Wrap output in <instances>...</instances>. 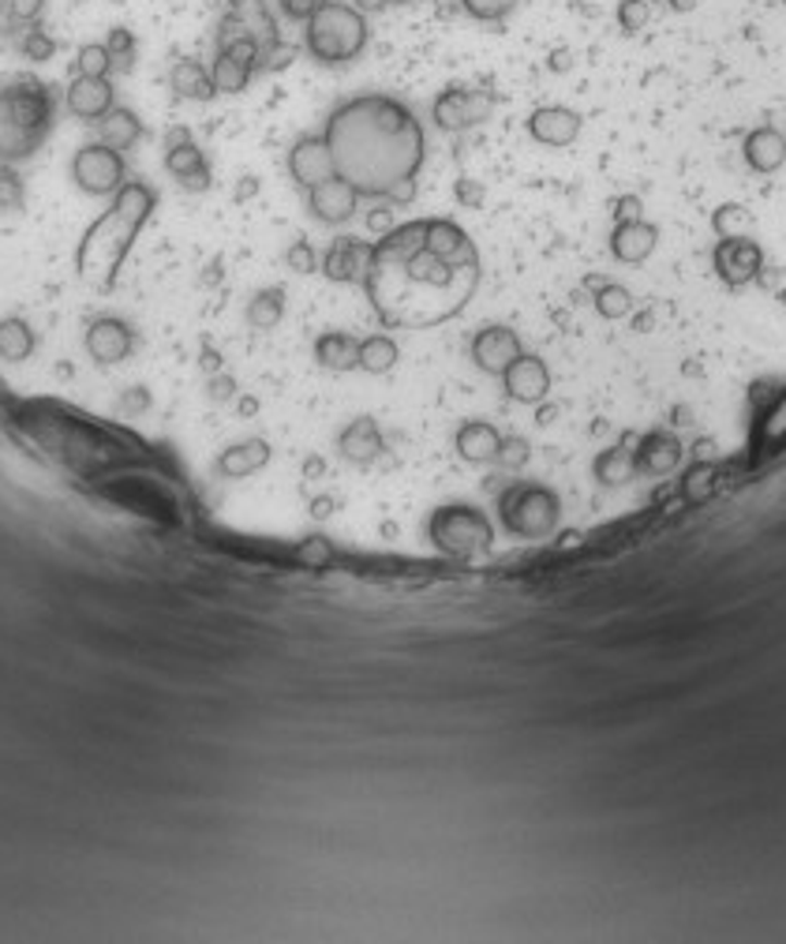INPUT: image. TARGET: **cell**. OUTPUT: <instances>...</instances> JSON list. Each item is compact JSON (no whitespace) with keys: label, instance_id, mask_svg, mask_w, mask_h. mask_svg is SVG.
<instances>
[{"label":"cell","instance_id":"obj_1","mask_svg":"<svg viewBox=\"0 0 786 944\" xmlns=\"http://www.w3.org/2000/svg\"><path fill=\"white\" fill-rule=\"evenodd\" d=\"M326 147L334 169L360 196L409 202L424 165V128L404 101L390 95H360L337 105L326 121Z\"/></svg>","mask_w":786,"mask_h":944},{"label":"cell","instance_id":"obj_2","mask_svg":"<svg viewBox=\"0 0 786 944\" xmlns=\"http://www.w3.org/2000/svg\"><path fill=\"white\" fill-rule=\"evenodd\" d=\"M158 207V191L150 184L128 181L121 191L113 196V207L83 233L79 256H75V270L79 277L90 285V289L105 293L113 289L116 274H121L124 259H128L135 236L142 233V225L150 222Z\"/></svg>","mask_w":786,"mask_h":944},{"label":"cell","instance_id":"obj_3","mask_svg":"<svg viewBox=\"0 0 786 944\" xmlns=\"http://www.w3.org/2000/svg\"><path fill=\"white\" fill-rule=\"evenodd\" d=\"M57 121V98L38 79H12L0 87V162H27Z\"/></svg>","mask_w":786,"mask_h":944},{"label":"cell","instance_id":"obj_4","mask_svg":"<svg viewBox=\"0 0 786 944\" xmlns=\"http://www.w3.org/2000/svg\"><path fill=\"white\" fill-rule=\"evenodd\" d=\"M367 15L341 0H326L308 23H303V46L319 64H349L367 46Z\"/></svg>","mask_w":786,"mask_h":944},{"label":"cell","instance_id":"obj_5","mask_svg":"<svg viewBox=\"0 0 786 944\" xmlns=\"http://www.w3.org/2000/svg\"><path fill=\"white\" fill-rule=\"evenodd\" d=\"M431 539L450 559H472V555L491 547L495 529L476 506H442L431 518Z\"/></svg>","mask_w":786,"mask_h":944},{"label":"cell","instance_id":"obj_6","mask_svg":"<svg viewBox=\"0 0 786 944\" xmlns=\"http://www.w3.org/2000/svg\"><path fill=\"white\" fill-rule=\"evenodd\" d=\"M498 510H502V521L513 536L539 539L558 525V510H562V506H558V495L547 492V487L513 484L510 492H502Z\"/></svg>","mask_w":786,"mask_h":944},{"label":"cell","instance_id":"obj_7","mask_svg":"<svg viewBox=\"0 0 786 944\" xmlns=\"http://www.w3.org/2000/svg\"><path fill=\"white\" fill-rule=\"evenodd\" d=\"M72 181L87 196H116L128 184V165H124L121 150L105 147V142H87L72 158Z\"/></svg>","mask_w":786,"mask_h":944},{"label":"cell","instance_id":"obj_8","mask_svg":"<svg viewBox=\"0 0 786 944\" xmlns=\"http://www.w3.org/2000/svg\"><path fill=\"white\" fill-rule=\"evenodd\" d=\"M233 38H255L259 41V57L266 53L270 46H277V20L270 15L266 0H233V8L225 12L222 27H217V46Z\"/></svg>","mask_w":786,"mask_h":944},{"label":"cell","instance_id":"obj_9","mask_svg":"<svg viewBox=\"0 0 786 944\" xmlns=\"http://www.w3.org/2000/svg\"><path fill=\"white\" fill-rule=\"evenodd\" d=\"M495 113V95L479 87H450L435 101V124L442 132H464Z\"/></svg>","mask_w":786,"mask_h":944},{"label":"cell","instance_id":"obj_10","mask_svg":"<svg viewBox=\"0 0 786 944\" xmlns=\"http://www.w3.org/2000/svg\"><path fill=\"white\" fill-rule=\"evenodd\" d=\"M165 169L173 173V181L180 184L184 191H207L210 188V165L207 154L196 147L188 128H169L165 132Z\"/></svg>","mask_w":786,"mask_h":944},{"label":"cell","instance_id":"obj_11","mask_svg":"<svg viewBox=\"0 0 786 944\" xmlns=\"http://www.w3.org/2000/svg\"><path fill=\"white\" fill-rule=\"evenodd\" d=\"M375 270V244L357 236H337L323 259V274L341 285H367Z\"/></svg>","mask_w":786,"mask_h":944},{"label":"cell","instance_id":"obj_12","mask_svg":"<svg viewBox=\"0 0 786 944\" xmlns=\"http://www.w3.org/2000/svg\"><path fill=\"white\" fill-rule=\"evenodd\" d=\"M83 341H87L90 360H95V364H101V368L124 364V360H128L132 352H135V331H132L128 323H124V319H116V315L95 319V323L87 326V337H83Z\"/></svg>","mask_w":786,"mask_h":944},{"label":"cell","instance_id":"obj_13","mask_svg":"<svg viewBox=\"0 0 786 944\" xmlns=\"http://www.w3.org/2000/svg\"><path fill=\"white\" fill-rule=\"evenodd\" d=\"M289 173H292V181L300 184L303 191H311L315 184H323V181H329V176H337L334 154H329V147H326L323 135H303V139L292 142V150H289Z\"/></svg>","mask_w":786,"mask_h":944},{"label":"cell","instance_id":"obj_14","mask_svg":"<svg viewBox=\"0 0 786 944\" xmlns=\"http://www.w3.org/2000/svg\"><path fill=\"white\" fill-rule=\"evenodd\" d=\"M360 199H363L360 191L352 188L349 181H341V176H329V181L315 184V188L308 191L311 214L323 225H345L360 210Z\"/></svg>","mask_w":786,"mask_h":944},{"label":"cell","instance_id":"obj_15","mask_svg":"<svg viewBox=\"0 0 786 944\" xmlns=\"http://www.w3.org/2000/svg\"><path fill=\"white\" fill-rule=\"evenodd\" d=\"M760 266H764L760 244L746 240V236H723V244L715 248V270H720V277L726 285H734V289L753 282L760 274Z\"/></svg>","mask_w":786,"mask_h":944},{"label":"cell","instance_id":"obj_16","mask_svg":"<svg viewBox=\"0 0 786 944\" xmlns=\"http://www.w3.org/2000/svg\"><path fill=\"white\" fill-rule=\"evenodd\" d=\"M424 248L431 256H438L442 263L458 266V270H476L479 266V256H476V244L469 240V233L453 222H427V236H424Z\"/></svg>","mask_w":786,"mask_h":944},{"label":"cell","instance_id":"obj_17","mask_svg":"<svg viewBox=\"0 0 786 944\" xmlns=\"http://www.w3.org/2000/svg\"><path fill=\"white\" fill-rule=\"evenodd\" d=\"M517 357H521V337L513 334L510 326H484V331L472 337V360H476V368L487 371V375H502Z\"/></svg>","mask_w":786,"mask_h":944},{"label":"cell","instance_id":"obj_18","mask_svg":"<svg viewBox=\"0 0 786 944\" xmlns=\"http://www.w3.org/2000/svg\"><path fill=\"white\" fill-rule=\"evenodd\" d=\"M502 383H506V394H510L513 401L539 405L547 398V390H551V371H547V364L539 357L521 352V357L502 371Z\"/></svg>","mask_w":786,"mask_h":944},{"label":"cell","instance_id":"obj_19","mask_svg":"<svg viewBox=\"0 0 786 944\" xmlns=\"http://www.w3.org/2000/svg\"><path fill=\"white\" fill-rule=\"evenodd\" d=\"M528 132L544 147H570L581 135V116L565 105H544L528 116Z\"/></svg>","mask_w":786,"mask_h":944},{"label":"cell","instance_id":"obj_20","mask_svg":"<svg viewBox=\"0 0 786 944\" xmlns=\"http://www.w3.org/2000/svg\"><path fill=\"white\" fill-rule=\"evenodd\" d=\"M116 101H113V83L109 79L75 75L72 87H67V113L79 116V121H101Z\"/></svg>","mask_w":786,"mask_h":944},{"label":"cell","instance_id":"obj_21","mask_svg":"<svg viewBox=\"0 0 786 944\" xmlns=\"http://www.w3.org/2000/svg\"><path fill=\"white\" fill-rule=\"evenodd\" d=\"M337 450H341V458L352 461V465H371V461L386 450V443H383V432H378L375 420L357 417L341 435H337Z\"/></svg>","mask_w":786,"mask_h":944},{"label":"cell","instance_id":"obj_22","mask_svg":"<svg viewBox=\"0 0 786 944\" xmlns=\"http://www.w3.org/2000/svg\"><path fill=\"white\" fill-rule=\"evenodd\" d=\"M682 458V446L674 435L666 432H652L640 438V446L633 450V461H637V472H648V476H663V472H671L674 465H678Z\"/></svg>","mask_w":786,"mask_h":944},{"label":"cell","instance_id":"obj_23","mask_svg":"<svg viewBox=\"0 0 786 944\" xmlns=\"http://www.w3.org/2000/svg\"><path fill=\"white\" fill-rule=\"evenodd\" d=\"M656 240H659L656 225L633 218V222H619V229L611 236V251L622 263H640V259H648L656 251Z\"/></svg>","mask_w":786,"mask_h":944},{"label":"cell","instance_id":"obj_24","mask_svg":"<svg viewBox=\"0 0 786 944\" xmlns=\"http://www.w3.org/2000/svg\"><path fill=\"white\" fill-rule=\"evenodd\" d=\"M266 461H270L266 438H244V443L222 450V458H217V472H222L225 480H244V476H251V472H259Z\"/></svg>","mask_w":786,"mask_h":944},{"label":"cell","instance_id":"obj_25","mask_svg":"<svg viewBox=\"0 0 786 944\" xmlns=\"http://www.w3.org/2000/svg\"><path fill=\"white\" fill-rule=\"evenodd\" d=\"M169 87H173V95L184 98V101H210L217 95L214 79H210V67L191 61V57H184V61L173 64V72H169Z\"/></svg>","mask_w":786,"mask_h":944},{"label":"cell","instance_id":"obj_26","mask_svg":"<svg viewBox=\"0 0 786 944\" xmlns=\"http://www.w3.org/2000/svg\"><path fill=\"white\" fill-rule=\"evenodd\" d=\"M498 446H502V435H498L491 424H484V420H469L458 432V454L464 461H472V465L495 461Z\"/></svg>","mask_w":786,"mask_h":944},{"label":"cell","instance_id":"obj_27","mask_svg":"<svg viewBox=\"0 0 786 944\" xmlns=\"http://www.w3.org/2000/svg\"><path fill=\"white\" fill-rule=\"evenodd\" d=\"M142 132H147V128H142V121L132 113V109H124V105H113V109H109V113L98 121L101 142H105V147H113V150L135 147V142L142 139Z\"/></svg>","mask_w":786,"mask_h":944},{"label":"cell","instance_id":"obj_28","mask_svg":"<svg viewBox=\"0 0 786 944\" xmlns=\"http://www.w3.org/2000/svg\"><path fill=\"white\" fill-rule=\"evenodd\" d=\"M315 360L329 371H352L360 368V341L345 331H329L315 341Z\"/></svg>","mask_w":786,"mask_h":944},{"label":"cell","instance_id":"obj_29","mask_svg":"<svg viewBox=\"0 0 786 944\" xmlns=\"http://www.w3.org/2000/svg\"><path fill=\"white\" fill-rule=\"evenodd\" d=\"M251 75H255V64L229 53V49H217V61L210 67V79H214L217 95H240L251 83Z\"/></svg>","mask_w":786,"mask_h":944},{"label":"cell","instance_id":"obj_30","mask_svg":"<svg viewBox=\"0 0 786 944\" xmlns=\"http://www.w3.org/2000/svg\"><path fill=\"white\" fill-rule=\"evenodd\" d=\"M746 158L757 173H775L786 162V139L775 128H760L746 139Z\"/></svg>","mask_w":786,"mask_h":944},{"label":"cell","instance_id":"obj_31","mask_svg":"<svg viewBox=\"0 0 786 944\" xmlns=\"http://www.w3.org/2000/svg\"><path fill=\"white\" fill-rule=\"evenodd\" d=\"M34 352V331L30 323H23V319H0V360H12V364H20V360H27Z\"/></svg>","mask_w":786,"mask_h":944},{"label":"cell","instance_id":"obj_32","mask_svg":"<svg viewBox=\"0 0 786 944\" xmlns=\"http://www.w3.org/2000/svg\"><path fill=\"white\" fill-rule=\"evenodd\" d=\"M397 341L386 334H371L360 341V371H371V375H383V371H390L397 364Z\"/></svg>","mask_w":786,"mask_h":944},{"label":"cell","instance_id":"obj_33","mask_svg":"<svg viewBox=\"0 0 786 944\" xmlns=\"http://www.w3.org/2000/svg\"><path fill=\"white\" fill-rule=\"evenodd\" d=\"M285 315V293L282 289H259L255 297L248 300V323L255 331H274Z\"/></svg>","mask_w":786,"mask_h":944},{"label":"cell","instance_id":"obj_34","mask_svg":"<svg viewBox=\"0 0 786 944\" xmlns=\"http://www.w3.org/2000/svg\"><path fill=\"white\" fill-rule=\"evenodd\" d=\"M633 472H637V461H633V450H625V446H614V450L599 454V461H596V476L603 480V484H625Z\"/></svg>","mask_w":786,"mask_h":944},{"label":"cell","instance_id":"obj_35","mask_svg":"<svg viewBox=\"0 0 786 944\" xmlns=\"http://www.w3.org/2000/svg\"><path fill=\"white\" fill-rule=\"evenodd\" d=\"M75 75H87V79H109L113 72V57H109L105 41H90L75 53V64H72Z\"/></svg>","mask_w":786,"mask_h":944},{"label":"cell","instance_id":"obj_36","mask_svg":"<svg viewBox=\"0 0 786 944\" xmlns=\"http://www.w3.org/2000/svg\"><path fill=\"white\" fill-rule=\"evenodd\" d=\"M596 308H599V315H603V319H625L633 311V297L622 289V285L603 282L596 289Z\"/></svg>","mask_w":786,"mask_h":944},{"label":"cell","instance_id":"obj_37","mask_svg":"<svg viewBox=\"0 0 786 944\" xmlns=\"http://www.w3.org/2000/svg\"><path fill=\"white\" fill-rule=\"evenodd\" d=\"M296 562L308 570H326L334 562V544L326 536H308L300 547H296Z\"/></svg>","mask_w":786,"mask_h":944},{"label":"cell","instance_id":"obj_38","mask_svg":"<svg viewBox=\"0 0 786 944\" xmlns=\"http://www.w3.org/2000/svg\"><path fill=\"white\" fill-rule=\"evenodd\" d=\"M105 49H109V57H113L116 72H132V64H135V34H132L128 27H113V30H109Z\"/></svg>","mask_w":786,"mask_h":944},{"label":"cell","instance_id":"obj_39","mask_svg":"<svg viewBox=\"0 0 786 944\" xmlns=\"http://www.w3.org/2000/svg\"><path fill=\"white\" fill-rule=\"evenodd\" d=\"M461 8L479 23H498L517 8V0H461Z\"/></svg>","mask_w":786,"mask_h":944},{"label":"cell","instance_id":"obj_40","mask_svg":"<svg viewBox=\"0 0 786 944\" xmlns=\"http://www.w3.org/2000/svg\"><path fill=\"white\" fill-rule=\"evenodd\" d=\"M27 202V191H23V181L12 173V169H0V214H15Z\"/></svg>","mask_w":786,"mask_h":944},{"label":"cell","instance_id":"obj_41","mask_svg":"<svg viewBox=\"0 0 786 944\" xmlns=\"http://www.w3.org/2000/svg\"><path fill=\"white\" fill-rule=\"evenodd\" d=\"M619 23L625 34H640L648 27V0H622L619 4Z\"/></svg>","mask_w":786,"mask_h":944},{"label":"cell","instance_id":"obj_42","mask_svg":"<svg viewBox=\"0 0 786 944\" xmlns=\"http://www.w3.org/2000/svg\"><path fill=\"white\" fill-rule=\"evenodd\" d=\"M53 53H57L53 34H46V30H27V34H23V57H27V61H49Z\"/></svg>","mask_w":786,"mask_h":944},{"label":"cell","instance_id":"obj_43","mask_svg":"<svg viewBox=\"0 0 786 944\" xmlns=\"http://www.w3.org/2000/svg\"><path fill=\"white\" fill-rule=\"evenodd\" d=\"M285 263H289V270H296V274H315L319 270L315 248H311L308 240H292L289 251H285Z\"/></svg>","mask_w":786,"mask_h":944},{"label":"cell","instance_id":"obj_44","mask_svg":"<svg viewBox=\"0 0 786 944\" xmlns=\"http://www.w3.org/2000/svg\"><path fill=\"white\" fill-rule=\"evenodd\" d=\"M498 465H506V469H521L524 461H528V443H524L521 435H506L502 438V446H498Z\"/></svg>","mask_w":786,"mask_h":944},{"label":"cell","instance_id":"obj_45","mask_svg":"<svg viewBox=\"0 0 786 944\" xmlns=\"http://www.w3.org/2000/svg\"><path fill=\"white\" fill-rule=\"evenodd\" d=\"M323 4H326V0H277L282 15H285V20H292V23H308Z\"/></svg>","mask_w":786,"mask_h":944},{"label":"cell","instance_id":"obj_46","mask_svg":"<svg viewBox=\"0 0 786 944\" xmlns=\"http://www.w3.org/2000/svg\"><path fill=\"white\" fill-rule=\"evenodd\" d=\"M746 210L741 207H723L720 214H715V229H720L723 236H741V229H746Z\"/></svg>","mask_w":786,"mask_h":944},{"label":"cell","instance_id":"obj_47","mask_svg":"<svg viewBox=\"0 0 786 944\" xmlns=\"http://www.w3.org/2000/svg\"><path fill=\"white\" fill-rule=\"evenodd\" d=\"M207 398L210 401H233L236 398V378L225 375V371H217V375H210L207 383Z\"/></svg>","mask_w":786,"mask_h":944},{"label":"cell","instance_id":"obj_48","mask_svg":"<svg viewBox=\"0 0 786 944\" xmlns=\"http://www.w3.org/2000/svg\"><path fill=\"white\" fill-rule=\"evenodd\" d=\"M121 409L128 412V417H135V412H147L150 409V390H147V386H128V390L121 394Z\"/></svg>","mask_w":786,"mask_h":944},{"label":"cell","instance_id":"obj_49","mask_svg":"<svg viewBox=\"0 0 786 944\" xmlns=\"http://www.w3.org/2000/svg\"><path fill=\"white\" fill-rule=\"evenodd\" d=\"M46 8V0H8V12H12L15 23H34Z\"/></svg>","mask_w":786,"mask_h":944},{"label":"cell","instance_id":"obj_50","mask_svg":"<svg viewBox=\"0 0 786 944\" xmlns=\"http://www.w3.org/2000/svg\"><path fill=\"white\" fill-rule=\"evenodd\" d=\"M367 225H371V229H375V233H383V236L390 233V229H394V202H386V199H383V207H378L375 214L367 218Z\"/></svg>","mask_w":786,"mask_h":944},{"label":"cell","instance_id":"obj_51","mask_svg":"<svg viewBox=\"0 0 786 944\" xmlns=\"http://www.w3.org/2000/svg\"><path fill=\"white\" fill-rule=\"evenodd\" d=\"M458 199L464 202V207H479V202H484V188H479L476 181H469V176H461V181H458Z\"/></svg>","mask_w":786,"mask_h":944},{"label":"cell","instance_id":"obj_52","mask_svg":"<svg viewBox=\"0 0 786 944\" xmlns=\"http://www.w3.org/2000/svg\"><path fill=\"white\" fill-rule=\"evenodd\" d=\"M708 480H712V469H693L686 476V495L689 499H697V492H708Z\"/></svg>","mask_w":786,"mask_h":944},{"label":"cell","instance_id":"obj_53","mask_svg":"<svg viewBox=\"0 0 786 944\" xmlns=\"http://www.w3.org/2000/svg\"><path fill=\"white\" fill-rule=\"evenodd\" d=\"M614 218H619V222H633V218H640V199H637V196L619 199V210H614Z\"/></svg>","mask_w":786,"mask_h":944},{"label":"cell","instance_id":"obj_54","mask_svg":"<svg viewBox=\"0 0 786 944\" xmlns=\"http://www.w3.org/2000/svg\"><path fill=\"white\" fill-rule=\"evenodd\" d=\"M199 368L207 371V375H217V371H222V357H217L214 349H202L199 352Z\"/></svg>","mask_w":786,"mask_h":944},{"label":"cell","instance_id":"obj_55","mask_svg":"<svg viewBox=\"0 0 786 944\" xmlns=\"http://www.w3.org/2000/svg\"><path fill=\"white\" fill-rule=\"evenodd\" d=\"M352 8H360L363 15H375L383 8H390V0H352Z\"/></svg>","mask_w":786,"mask_h":944},{"label":"cell","instance_id":"obj_56","mask_svg":"<svg viewBox=\"0 0 786 944\" xmlns=\"http://www.w3.org/2000/svg\"><path fill=\"white\" fill-rule=\"evenodd\" d=\"M255 191H259L255 176H244V181H240V188H236V199L244 202V199H251V196H255Z\"/></svg>","mask_w":786,"mask_h":944},{"label":"cell","instance_id":"obj_57","mask_svg":"<svg viewBox=\"0 0 786 944\" xmlns=\"http://www.w3.org/2000/svg\"><path fill=\"white\" fill-rule=\"evenodd\" d=\"M217 277H222V270H217V263H210L207 274H202V285H217Z\"/></svg>","mask_w":786,"mask_h":944},{"label":"cell","instance_id":"obj_58","mask_svg":"<svg viewBox=\"0 0 786 944\" xmlns=\"http://www.w3.org/2000/svg\"><path fill=\"white\" fill-rule=\"evenodd\" d=\"M326 513H329V499H319L315 502V518H326Z\"/></svg>","mask_w":786,"mask_h":944}]
</instances>
